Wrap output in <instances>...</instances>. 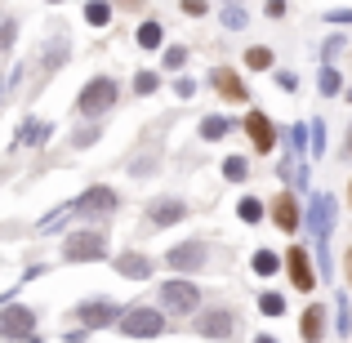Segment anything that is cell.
<instances>
[{
	"label": "cell",
	"mask_w": 352,
	"mask_h": 343,
	"mask_svg": "<svg viewBox=\"0 0 352 343\" xmlns=\"http://www.w3.org/2000/svg\"><path fill=\"white\" fill-rule=\"evenodd\" d=\"M103 254H107L103 232H76V236L63 241V258H72V263H94Z\"/></svg>",
	"instance_id": "6da1fadb"
},
{
	"label": "cell",
	"mask_w": 352,
	"mask_h": 343,
	"mask_svg": "<svg viewBox=\"0 0 352 343\" xmlns=\"http://www.w3.org/2000/svg\"><path fill=\"white\" fill-rule=\"evenodd\" d=\"M161 330H165V317L152 308H129L120 317V335H129V339H156Z\"/></svg>",
	"instance_id": "7a4b0ae2"
},
{
	"label": "cell",
	"mask_w": 352,
	"mask_h": 343,
	"mask_svg": "<svg viewBox=\"0 0 352 343\" xmlns=\"http://www.w3.org/2000/svg\"><path fill=\"white\" fill-rule=\"evenodd\" d=\"M112 103H116V80H107V76H94L85 85V94H80V112L85 116H103Z\"/></svg>",
	"instance_id": "3957f363"
},
{
	"label": "cell",
	"mask_w": 352,
	"mask_h": 343,
	"mask_svg": "<svg viewBox=\"0 0 352 343\" xmlns=\"http://www.w3.org/2000/svg\"><path fill=\"white\" fill-rule=\"evenodd\" d=\"M201 290L192 281H165L161 285V308L165 312H197Z\"/></svg>",
	"instance_id": "277c9868"
},
{
	"label": "cell",
	"mask_w": 352,
	"mask_h": 343,
	"mask_svg": "<svg viewBox=\"0 0 352 343\" xmlns=\"http://www.w3.org/2000/svg\"><path fill=\"white\" fill-rule=\"evenodd\" d=\"M206 258H210V250L201 241H183V245H174L165 254V263H170V272H197V267H206Z\"/></svg>",
	"instance_id": "5b68a950"
},
{
	"label": "cell",
	"mask_w": 352,
	"mask_h": 343,
	"mask_svg": "<svg viewBox=\"0 0 352 343\" xmlns=\"http://www.w3.org/2000/svg\"><path fill=\"white\" fill-rule=\"evenodd\" d=\"M285 263H290V281L299 285V290H312V285H317V272H312V258H308L303 245H294L290 254H285Z\"/></svg>",
	"instance_id": "8992f818"
},
{
	"label": "cell",
	"mask_w": 352,
	"mask_h": 343,
	"mask_svg": "<svg viewBox=\"0 0 352 343\" xmlns=\"http://www.w3.org/2000/svg\"><path fill=\"white\" fill-rule=\"evenodd\" d=\"M32 326H36V317L27 308L0 312V335H5V339H27V335H32Z\"/></svg>",
	"instance_id": "52a82bcc"
},
{
	"label": "cell",
	"mask_w": 352,
	"mask_h": 343,
	"mask_svg": "<svg viewBox=\"0 0 352 343\" xmlns=\"http://www.w3.org/2000/svg\"><path fill=\"white\" fill-rule=\"evenodd\" d=\"M183 214H188V210H183V201H174V197H161V201H152V210H147V219H152V228L179 223Z\"/></svg>",
	"instance_id": "ba28073f"
},
{
	"label": "cell",
	"mask_w": 352,
	"mask_h": 343,
	"mask_svg": "<svg viewBox=\"0 0 352 343\" xmlns=\"http://www.w3.org/2000/svg\"><path fill=\"white\" fill-rule=\"evenodd\" d=\"M245 129H250V143H254V152H272V125H267L263 112H250V116H245Z\"/></svg>",
	"instance_id": "9c48e42d"
},
{
	"label": "cell",
	"mask_w": 352,
	"mask_h": 343,
	"mask_svg": "<svg viewBox=\"0 0 352 343\" xmlns=\"http://www.w3.org/2000/svg\"><path fill=\"white\" fill-rule=\"evenodd\" d=\"M197 330H201V335H210V339H223L228 330H232V312H228V308H214V312H206V317L197 321Z\"/></svg>",
	"instance_id": "30bf717a"
},
{
	"label": "cell",
	"mask_w": 352,
	"mask_h": 343,
	"mask_svg": "<svg viewBox=\"0 0 352 343\" xmlns=\"http://www.w3.org/2000/svg\"><path fill=\"white\" fill-rule=\"evenodd\" d=\"M272 219H276V228H281V232L299 228V206H294V197H285V192H281V197L272 201Z\"/></svg>",
	"instance_id": "8fae6325"
},
{
	"label": "cell",
	"mask_w": 352,
	"mask_h": 343,
	"mask_svg": "<svg viewBox=\"0 0 352 343\" xmlns=\"http://www.w3.org/2000/svg\"><path fill=\"white\" fill-rule=\"evenodd\" d=\"M303 343H317L321 335H326V308H321V303H312L308 312H303Z\"/></svg>",
	"instance_id": "7c38bea8"
},
{
	"label": "cell",
	"mask_w": 352,
	"mask_h": 343,
	"mask_svg": "<svg viewBox=\"0 0 352 343\" xmlns=\"http://www.w3.org/2000/svg\"><path fill=\"white\" fill-rule=\"evenodd\" d=\"M214 89H219L223 98H232V103H241V98H245V85H241L236 71H228V67H219V71H214Z\"/></svg>",
	"instance_id": "4fadbf2b"
},
{
	"label": "cell",
	"mask_w": 352,
	"mask_h": 343,
	"mask_svg": "<svg viewBox=\"0 0 352 343\" xmlns=\"http://www.w3.org/2000/svg\"><path fill=\"white\" fill-rule=\"evenodd\" d=\"M76 317L85 321V326H107V321L116 317V308H112V303H80Z\"/></svg>",
	"instance_id": "5bb4252c"
},
{
	"label": "cell",
	"mask_w": 352,
	"mask_h": 343,
	"mask_svg": "<svg viewBox=\"0 0 352 343\" xmlns=\"http://www.w3.org/2000/svg\"><path fill=\"white\" fill-rule=\"evenodd\" d=\"M80 210H85V214H94V210H116V197H112V188H94V192H85V197H80Z\"/></svg>",
	"instance_id": "9a60e30c"
},
{
	"label": "cell",
	"mask_w": 352,
	"mask_h": 343,
	"mask_svg": "<svg viewBox=\"0 0 352 343\" xmlns=\"http://www.w3.org/2000/svg\"><path fill=\"white\" fill-rule=\"evenodd\" d=\"M116 272H120V276H134V281H143V276L152 272V258H143V254H125V258H116Z\"/></svg>",
	"instance_id": "2e32d148"
},
{
	"label": "cell",
	"mask_w": 352,
	"mask_h": 343,
	"mask_svg": "<svg viewBox=\"0 0 352 343\" xmlns=\"http://www.w3.org/2000/svg\"><path fill=\"white\" fill-rule=\"evenodd\" d=\"M85 18H89L94 27H107V18H112V5H103V0H89V5H85Z\"/></svg>",
	"instance_id": "e0dca14e"
},
{
	"label": "cell",
	"mask_w": 352,
	"mask_h": 343,
	"mask_svg": "<svg viewBox=\"0 0 352 343\" xmlns=\"http://www.w3.org/2000/svg\"><path fill=\"white\" fill-rule=\"evenodd\" d=\"M138 45H143V49H156V45H161V23H143L138 27Z\"/></svg>",
	"instance_id": "ac0fdd59"
},
{
	"label": "cell",
	"mask_w": 352,
	"mask_h": 343,
	"mask_svg": "<svg viewBox=\"0 0 352 343\" xmlns=\"http://www.w3.org/2000/svg\"><path fill=\"white\" fill-rule=\"evenodd\" d=\"M276 263H281V258H276L272 250H258V254H254V272H258V276H272Z\"/></svg>",
	"instance_id": "d6986e66"
},
{
	"label": "cell",
	"mask_w": 352,
	"mask_h": 343,
	"mask_svg": "<svg viewBox=\"0 0 352 343\" xmlns=\"http://www.w3.org/2000/svg\"><path fill=\"white\" fill-rule=\"evenodd\" d=\"M258 312H263V317H281L285 299H281V294H263V299H258Z\"/></svg>",
	"instance_id": "ffe728a7"
},
{
	"label": "cell",
	"mask_w": 352,
	"mask_h": 343,
	"mask_svg": "<svg viewBox=\"0 0 352 343\" xmlns=\"http://www.w3.org/2000/svg\"><path fill=\"white\" fill-rule=\"evenodd\" d=\"M236 214L245 219V223H258V214H263V206H258L254 197H245V201H241V206H236Z\"/></svg>",
	"instance_id": "44dd1931"
},
{
	"label": "cell",
	"mask_w": 352,
	"mask_h": 343,
	"mask_svg": "<svg viewBox=\"0 0 352 343\" xmlns=\"http://www.w3.org/2000/svg\"><path fill=\"white\" fill-rule=\"evenodd\" d=\"M14 36H18V23H14V18H0V54L14 45Z\"/></svg>",
	"instance_id": "7402d4cb"
},
{
	"label": "cell",
	"mask_w": 352,
	"mask_h": 343,
	"mask_svg": "<svg viewBox=\"0 0 352 343\" xmlns=\"http://www.w3.org/2000/svg\"><path fill=\"white\" fill-rule=\"evenodd\" d=\"M223 174H228V179H232V183H241V179H245V161H241V156H228V165H223Z\"/></svg>",
	"instance_id": "603a6c76"
},
{
	"label": "cell",
	"mask_w": 352,
	"mask_h": 343,
	"mask_svg": "<svg viewBox=\"0 0 352 343\" xmlns=\"http://www.w3.org/2000/svg\"><path fill=\"white\" fill-rule=\"evenodd\" d=\"M321 94H339V71L335 67L321 71Z\"/></svg>",
	"instance_id": "cb8c5ba5"
},
{
	"label": "cell",
	"mask_w": 352,
	"mask_h": 343,
	"mask_svg": "<svg viewBox=\"0 0 352 343\" xmlns=\"http://www.w3.org/2000/svg\"><path fill=\"white\" fill-rule=\"evenodd\" d=\"M245 63H250L254 71H263L267 63H272V54H267V49H250V54H245Z\"/></svg>",
	"instance_id": "d4e9b609"
},
{
	"label": "cell",
	"mask_w": 352,
	"mask_h": 343,
	"mask_svg": "<svg viewBox=\"0 0 352 343\" xmlns=\"http://www.w3.org/2000/svg\"><path fill=\"white\" fill-rule=\"evenodd\" d=\"M134 89H138V94H152V89H156V76H152V71H138V76H134Z\"/></svg>",
	"instance_id": "484cf974"
},
{
	"label": "cell",
	"mask_w": 352,
	"mask_h": 343,
	"mask_svg": "<svg viewBox=\"0 0 352 343\" xmlns=\"http://www.w3.org/2000/svg\"><path fill=\"white\" fill-rule=\"evenodd\" d=\"M201 134H206V138H223L228 125H223V120H206V125H201Z\"/></svg>",
	"instance_id": "4316f807"
},
{
	"label": "cell",
	"mask_w": 352,
	"mask_h": 343,
	"mask_svg": "<svg viewBox=\"0 0 352 343\" xmlns=\"http://www.w3.org/2000/svg\"><path fill=\"white\" fill-rule=\"evenodd\" d=\"M183 58H188L183 49H170V54H165V67H183Z\"/></svg>",
	"instance_id": "83f0119b"
},
{
	"label": "cell",
	"mask_w": 352,
	"mask_h": 343,
	"mask_svg": "<svg viewBox=\"0 0 352 343\" xmlns=\"http://www.w3.org/2000/svg\"><path fill=\"white\" fill-rule=\"evenodd\" d=\"M183 9L188 14H206V0H183Z\"/></svg>",
	"instance_id": "f1b7e54d"
},
{
	"label": "cell",
	"mask_w": 352,
	"mask_h": 343,
	"mask_svg": "<svg viewBox=\"0 0 352 343\" xmlns=\"http://www.w3.org/2000/svg\"><path fill=\"white\" fill-rule=\"evenodd\" d=\"M348 281H352V250H348Z\"/></svg>",
	"instance_id": "f546056e"
},
{
	"label": "cell",
	"mask_w": 352,
	"mask_h": 343,
	"mask_svg": "<svg viewBox=\"0 0 352 343\" xmlns=\"http://www.w3.org/2000/svg\"><path fill=\"white\" fill-rule=\"evenodd\" d=\"M258 343H276V339H267V335H263V339H258Z\"/></svg>",
	"instance_id": "4dcf8cb0"
},
{
	"label": "cell",
	"mask_w": 352,
	"mask_h": 343,
	"mask_svg": "<svg viewBox=\"0 0 352 343\" xmlns=\"http://www.w3.org/2000/svg\"><path fill=\"white\" fill-rule=\"evenodd\" d=\"M348 152H352V134H348Z\"/></svg>",
	"instance_id": "1f68e13d"
},
{
	"label": "cell",
	"mask_w": 352,
	"mask_h": 343,
	"mask_svg": "<svg viewBox=\"0 0 352 343\" xmlns=\"http://www.w3.org/2000/svg\"><path fill=\"white\" fill-rule=\"evenodd\" d=\"M348 197H352V192H348Z\"/></svg>",
	"instance_id": "d6a6232c"
}]
</instances>
